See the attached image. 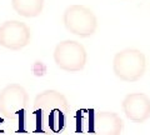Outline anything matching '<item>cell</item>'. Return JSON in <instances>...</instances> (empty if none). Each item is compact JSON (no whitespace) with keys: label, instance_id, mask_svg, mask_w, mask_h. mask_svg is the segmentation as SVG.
<instances>
[{"label":"cell","instance_id":"cell-1","mask_svg":"<svg viewBox=\"0 0 150 135\" xmlns=\"http://www.w3.org/2000/svg\"><path fill=\"white\" fill-rule=\"evenodd\" d=\"M36 131L59 134L67 128L69 118V103L64 94L53 89L39 93L33 103Z\"/></svg>","mask_w":150,"mask_h":135},{"label":"cell","instance_id":"cell-2","mask_svg":"<svg viewBox=\"0 0 150 135\" xmlns=\"http://www.w3.org/2000/svg\"><path fill=\"white\" fill-rule=\"evenodd\" d=\"M112 71L116 78L123 81H138L146 71V58L139 49H124L116 53L112 59Z\"/></svg>","mask_w":150,"mask_h":135},{"label":"cell","instance_id":"cell-6","mask_svg":"<svg viewBox=\"0 0 150 135\" xmlns=\"http://www.w3.org/2000/svg\"><path fill=\"white\" fill-rule=\"evenodd\" d=\"M31 30L20 20H8L0 25V46L9 50H21L30 44Z\"/></svg>","mask_w":150,"mask_h":135},{"label":"cell","instance_id":"cell-9","mask_svg":"<svg viewBox=\"0 0 150 135\" xmlns=\"http://www.w3.org/2000/svg\"><path fill=\"white\" fill-rule=\"evenodd\" d=\"M45 0H11V6L23 18H36L43 13Z\"/></svg>","mask_w":150,"mask_h":135},{"label":"cell","instance_id":"cell-7","mask_svg":"<svg viewBox=\"0 0 150 135\" xmlns=\"http://www.w3.org/2000/svg\"><path fill=\"white\" fill-rule=\"evenodd\" d=\"M121 109L129 120L143 124L150 118V98L144 93H131L124 98Z\"/></svg>","mask_w":150,"mask_h":135},{"label":"cell","instance_id":"cell-3","mask_svg":"<svg viewBox=\"0 0 150 135\" xmlns=\"http://www.w3.org/2000/svg\"><path fill=\"white\" fill-rule=\"evenodd\" d=\"M63 24L69 33L79 38H90L96 33L98 18L90 8L74 4L65 9Z\"/></svg>","mask_w":150,"mask_h":135},{"label":"cell","instance_id":"cell-8","mask_svg":"<svg viewBox=\"0 0 150 135\" xmlns=\"http://www.w3.org/2000/svg\"><path fill=\"white\" fill-rule=\"evenodd\" d=\"M124 123L120 116L114 111H93L91 135H120Z\"/></svg>","mask_w":150,"mask_h":135},{"label":"cell","instance_id":"cell-5","mask_svg":"<svg viewBox=\"0 0 150 135\" xmlns=\"http://www.w3.org/2000/svg\"><path fill=\"white\" fill-rule=\"evenodd\" d=\"M29 104V95L20 84H8L0 90V114L5 118H13L24 113Z\"/></svg>","mask_w":150,"mask_h":135},{"label":"cell","instance_id":"cell-4","mask_svg":"<svg viewBox=\"0 0 150 135\" xmlns=\"http://www.w3.org/2000/svg\"><path fill=\"white\" fill-rule=\"evenodd\" d=\"M53 58L60 70L67 73H78L85 68L88 53L84 45L79 41L64 40L56 44Z\"/></svg>","mask_w":150,"mask_h":135}]
</instances>
